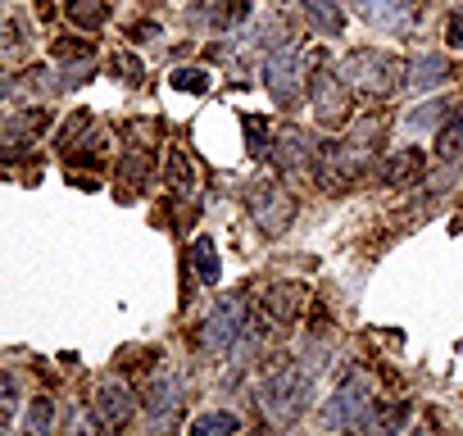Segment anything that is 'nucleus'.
<instances>
[{
	"mask_svg": "<svg viewBox=\"0 0 463 436\" xmlns=\"http://www.w3.org/2000/svg\"><path fill=\"white\" fill-rule=\"evenodd\" d=\"M323 422L332 431L373 436V422H377V377L368 368H350L341 377V386L332 391V400L323 404Z\"/></svg>",
	"mask_w": 463,
	"mask_h": 436,
	"instance_id": "f257e3e1",
	"label": "nucleus"
},
{
	"mask_svg": "<svg viewBox=\"0 0 463 436\" xmlns=\"http://www.w3.org/2000/svg\"><path fill=\"white\" fill-rule=\"evenodd\" d=\"M309 395H314V377H309L305 368H296L287 355H273V359L264 364L260 409H264V418H269V422H278V427L296 422V418L305 413Z\"/></svg>",
	"mask_w": 463,
	"mask_h": 436,
	"instance_id": "f03ea898",
	"label": "nucleus"
},
{
	"mask_svg": "<svg viewBox=\"0 0 463 436\" xmlns=\"http://www.w3.org/2000/svg\"><path fill=\"white\" fill-rule=\"evenodd\" d=\"M336 78H341V87H350L354 96H391L395 91V82H400V64L386 55V51H350L345 60H341V69H336Z\"/></svg>",
	"mask_w": 463,
	"mask_h": 436,
	"instance_id": "7ed1b4c3",
	"label": "nucleus"
},
{
	"mask_svg": "<svg viewBox=\"0 0 463 436\" xmlns=\"http://www.w3.org/2000/svg\"><path fill=\"white\" fill-rule=\"evenodd\" d=\"M241 327H246V300L241 296H218V305L204 314V323L195 332V346L204 355H227L232 346H237Z\"/></svg>",
	"mask_w": 463,
	"mask_h": 436,
	"instance_id": "20e7f679",
	"label": "nucleus"
},
{
	"mask_svg": "<svg viewBox=\"0 0 463 436\" xmlns=\"http://www.w3.org/2000/svg\"><path fill=\"white\" fill-rule=\"evenodd\" d=\"M264 87H269V96H273L282 109L300 105V96H305V55H300L296 42L282 46L278 55H269V64H264Z\"/></svg>",
	"mask_w": 463,
	"mask_h": 436,
	"instance_id": "39448f33",
	"label": "nucleus"
},
{
	"mask_svg": "<svg viewBox=\"0 0 463 436\" xmlns=\"http://www.w3.org/2000/svg\"><path fill=\"white\" fill-rule=\"evenodd\" d=\"M146 404H150V436H173L182 422V409H186V377L159 373Z\"/></svg>",
	"mask_w": 463,
	"mask_h": 436,
	"instance_id": "423d86ee",
	"label": "nucleus"
},
{
	"mask_svg": "<svg viewBox=\"0 0 463 436\" xmlns=\"http://www.w3.org/2000/svg\"><path fill=\"white\" fill-rule=\"evenodd\" d=\"M250 218H255V228L264 237H282L291 228V218H296V195L282 191L278 182H264L250 191Z\"/></svg>",
	"mask_w": 463,
	"mask_h": 436,
	"instance_id": "0eeeda50",
	"label": "nucleus"
},
{
	"mask_svg": "<svg viewBox=\"0 0 463 436\" xmlns=\"http://www.w3.org/2000/svg\"><path fill=\"white\" fill-rule=\"evenodd\" d=\"M354 10L382 33H409L418 24V0H354Z\"/></svg>",
	"mask_w": 463,
	"mask_h": 436,
	"instance_id": "6e6552de",
	"label": "nucleus"
},
{
	"mask_svg": "<svg viewBox=\"0 0 463 436\" xmlns=\"http://www.w3.org/2000/svg\"><path fill=\"white\" fill-rule=\"evenodd\" d=\"M96 413H100V422H105L109 431H123V427L137 418V395H132V386L105 382V386L96 391Z\"/></svg>",
	"mask_w": 463,
	"mask_h": 436,
	"instance_id": "1a4fd4ad",
	"label": "nucleus"
},
{
	"mask_svg": "<svg viewBox=\"0 0 463 436\" xmlns=\"http://www.w3.org/2000/svg\"><path fill=\"white\" fill-rule=\"evenodd\" d=\"M309 100H314L323 123H341L345 118V91H341V78L332 69H318L309 78Z\"/></svg>",
	"mask_w": 463,
	"mask_h": 436,
	"instance_id": "9d476101",
	"label": "nucleus"
},
{
	"mask_svg": "<svg viewBox=\"0 0 463 436\" xmlns=\"http://www.w3.org/2000/svg\"><path fill=\"white\" fill-rule=\"evenodd\" d=\"M314 155H318V146H314L300 128H282V137H278V146H273V164H278L282 173H305V168L314 164Z\"/></svg>",
	"mask_w": 463,
	"mask_h": 436,
	"instance_id": "9b49d317",
	"label": "nucleus"
},
{
	"mask_svg": "<svg viewBox=\"0 0 463 436\" xmlns=\"http://www.w3.org/2000/svg\"><path fill=\"white\" fill-rule=\"evenodd\" d=\"M305 300H309V291L300 282H278V287L264 291V314L273 323H296L305 314Z\"/></svg>",
	"mask_w": 463,
	"mask_h": 436,
	"instance_id": "f8f14e48",
	"label": "nucleus"
},
{
	"mask_svg": "<svg viewBox=\"0 0 463 436\" xmlns=\"http://www.w3.org/2000/svg\"><path fill=\"white\" fill-rule=\"evenodd\" d=\"M300 5H305V19H309L323 37H341V28H345L341 0H300Z\"/></svg>",
	"mask_w": 463,
	"mask_h": 436,
	"instance_id": "ddd939ff",
	"label": "nucleus"
},
{
	"mask_svg": "<svg viewBox=\"0 0 463 436\" xmlns=\"http://www.w3.org/2000/svg\"><path fill=\"white\" fill-rule=\"evenodd\" d=\"M422 168V155L418 150H400V155H386L377 168H373V177L382 182V186H400L404 177H413Z\"/></svg>",
	"mask_w": 463,
	"mask_h": 436,
	"instance_id": "4468645a",
	"label": "nucleus"
},
{
	"mask_svg": "<svg viewBox=\"0 0 463 436\" xmlns=\"http://www.w3.org/2000/svg\"><path fill=\"white\" fill-rule=\"evenodd\" d=\"M440 82H449V64H445L440 55H418V60L409 64V87H413V91H431V87H440Z\"/></svg>",
	"mask_w": 463,
	"mask_h": 436,
	"instance_id": "2eb2a0df",
	"label": "nucleus"
},
{
	"mask_svg": "<svg viewBox=\"0 0 463 436\" xmlns=\"http://www.w3.org/2000/svg\"><path fill=\"white\" fill-rule=\"evenodd\" d=\"M186 431L191 436H237L241 431V418L237 413H200V418H191Z\"/></svg>",
	"mask_w": 463,
	"mask_h": 436,
	"instance_id": "dca6fc26",
	"label": "nucleus"
},
{
	"mask_svg": "<svg viewBox=\"0 0 463 436\" xmlns=\"http://www.w3.org/2000/svg\"><path fill=\"white\" fill-rule=\"evenodd\" d=\"M55 422H60L55 400L51 395H37L33 409H28V436H55Z\"/></svg>",
	"mask_w": 463,
	"mask_h": 436,
	"instance_id": "f3484780",
	"label": "nucleus"
},
{
	"mask_svg": "<svg viewBox=\"0 0 463 436\" xmlns=\"http://www.w3.org/2000/svg\"><path fill=\"white\" fill-rule=\"evenodd\" d=\"M191 264H195V273H200L204 287H218V255H213V242H209V237H195Z\"/></svg>",
	"mask_w": 463,
	"mask_h": 436,
	"instance_id": "a211bd4d",
	"label": "nucleus"
},
{
	"mask_svg": "<svg viewBox=\"0 0 463 436\" xmlns=\"http://www.w3.org/2000/svg\"><path fill=\"white\" fill-rule=\"evenodd\" d=\"M241 128H246V141H250V155H273V146H269V123L260 118V114H246L241 118Z\"/></svg>",
	"mask_w": 463,
	"mask_h": 436,
	"instance_id": "6ab92c4d",
	"label": "nucleus"
},
{
	"mask_svg": "<svg viewBox=\"0 0 463 436\" xmlns=\"http://www.w3.org/2000/svg\"><path fill=\"white\" fill-rule=\"evenodd\" d=\"M404 422H409V404H395V409L377 413V422H373V436H400V431H404Z\"/></svg>",
	"mask_w": 463,
	"mask_h": 436,
	"instance_id": "aec40b11",
	"label": "nucleus"
},
{
	"mask_svg": "<svg viewBox=\"0 0 463 436\" xmlns=\"http://www.w3.org/2000/svg\"><path fill=\"white\" fill-rule=\"evenodd\" d=\"M168 186H173V191H191V186H195V173L186 168L182 150H173V155H168Z\"/></svg>",
	"mask_w": 463,
	"mask_h": 436,
	"instance_id": "412c9836",
	"label": "nucleus"
},
{
	"mask_svg": "<svg viewBox=\"0 0 463 436\" xmlns=\"http://www.w3.org/2000/svg\"><path fill=\"white\" fill-rule=\"evenodd\" d=\"M436 141H440V155H458V146H463V109L454 114V123H445V128H440V137H436Z\"/></svg>",
	"mask_w": 463,
	"mask_h": 436,
	"instance_id": "4be33fe9",
	"label": "nucleus"
},
{
	"mask_svg": "<svg viewBox=\"0 0 463 436\" xmlns=\"http://www.w3.org/2000/svg\"><path fill=\"white\" fill-rule=\"evenodd\" d=\"M173 87H177V91H204L209 78H204V69H177V73H173Z\"/></svg>",
	"mask_w": 463,
	"mask_h": 436,
	"instance_id": "5701e85b",
	"label": "nucleus"
},
{
	"mask_svg": "<svg viewBox=\"0 0 463 436\" xmlns=\"http://www.w3.org/2000/svg\"><path fill=\"white\" fill-rule=\"evenodd\" d=\"M69 436H100L96 418H87V409H82V404H78V409L69 413Z\"/></svg>",
	"mask_w": 463,
	"mask_h": 436,
	"instance_id": "b1692460",
	"label": "nucleus"
},
{
	"mask_svg": "<svg viewBox=\"0 0 463 436\" xmlns=\"http://www.w3.org/2000/svg\"><path fill=\"white\" fill-rule=\"evenodd\" d=\"M14 400H19V382H14V373L0 368V413H10Z\"/></svg>",
	"mask_w": 463,
	"mask_h": 436,
	"instance_id": "393cba45",
	"label": "nucleus"
},
{
	"mask_svg": "<svg viewBox=\"0 0 463 436\" xmlns=\"http://www.w3.org/2000/svg\"><path fill=\"white\" fill-rule=\"evenodd\" d=\"M445 109H449V105H440V100H436V105H422L418 114H409V128H413V132H418V128H431Z\"/></svg>",
	"mask_w": 463,
	"mask_h": 436,
	"instance_id": "a878e982",
	"label": "nucleus"
},
{
	"mask_svg": "<svg viewBox=\"0 0 463 436\" xmlns=\"http://www.w3.org/2000/svg\"><path fill=\"white\" fill-rule=\"evenodd\" d=\"M246 19V0H232V5L218 10V28H232V24H241Z\"/></svg>",
	"mask_w": 463,
	"mask_h": 436,
	"instance_id": "bb28decb",
	"label": "nucleus"
},
{
	"mask_svg": "<svg viewBox=\"0 0 463 436\" xmlns=\"http://www.w3.org/2000/svg\"><path fill=\"white\" fill-rule=\"evenodd\" d=\"M114 73H118L123 82H137V73H141V64H137L132 55H114Z\"/></svg>",
	"mask_w": 463,
	"mask_h": 436,
	"instance_id": "cd10ccee",
	"label": "nucleus"
},
{
	"mask_svg": "<svg viewBox=\"0 0 463 436\" xmlns=\"http://www.w3.org/2000/svg\"><path fill=\"white\" fill-rule=\"evenodd\" d=\"M445 42L449 46H463V14L458 10H449V19H445Z\"/></svg>",
	"mask_w": 463,
	"mask_h": 436,
	"instance_id": "c85d7f7f",
	"label": "nucleus"
},
{
	"mask_svg": "<svg viewBox=\"0 0 463 436\" xmlns=\"http://www.w3.org/2000/svg\"><path fill=\"white\" fill-rule=\"evenodd\" d=\"M400 436H431V431H427V427H404Z\"/></svg>",
	"mask_w": 463,
	"mask_h": 436,
	"instance_id": "c756f323",
	"label": "nucleus"
},
{
	"mask_svg": "<svg viewBox=\"0 0 463 436\" xmlns=\"http://www.w3.org/2000/svg\"><path fill=\"white\" fill-rule=\"evenodd\" d=\"M5 91H10V82H5V78H0V96H5Z\"/></svg>",
	"mask_w": 463,
	"mask_h": 436,
	"instance_id": "7c9ffc66",
	"label": "nucleus"
},
{
	"mask_svg": "<svg viewBox=\"0 0 463 436\" xmlns=\"http://www.w3.org/2000/svg\"><path fill=\"white\" fill-rule=\"evenodd\" d=\"M0 436H14V431H10V427H5V422H0Z\"/></svg>",
	"mask_w": 463,
	"mask_h": 436,
	"instance_id": "2f4dec72",
	"label": "nucleus"
}]
</instances>
